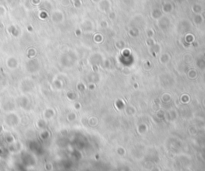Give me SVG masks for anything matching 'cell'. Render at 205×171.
<instances>
[{
    "mask_svg": "<svg viewBox=\"0 0 205 171\" xmlns=\"http://www.w3.org/2000/svg\"><path fill=\"white\" fill-rule=\"evenodd\" d=\"M5 14V8L2 5H0V16H3Z\"/></svg>",
    "mask_w": 205,
    "mask_h": 171,
    "instance_id": "6da1fadb",
    "label": "cell"
},
{
    "mask_svg": "<svg viewBox=\"0 0 205 171\" xmlns=\"http://www.w3.org/2000/svg\"><path fill=\"white\" fill-rule=\"evenodd\" d=\"M3 1H4V0H0V2H3Z\"/></svg>",
    "mask_w": 205,
    "mask_h": 171,
    "instance_id": "7a4b0ae2",
    "label": "cell"
}]
</instances>
